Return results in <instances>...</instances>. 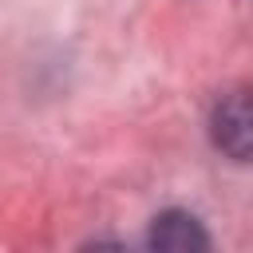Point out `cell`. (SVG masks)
<instances>
[{
	"mask_svg": "<svg viewBox=\"0 0 253 253\" xmlns=\"http://www.w3.org/2000/svg\"><path fill=\"white\" fill-rule=\"evenodd\" d=\"M154 249H206L210 245V233L202 229V221L186 210H166L154 217L150 225V237H146Z\"/></svg>",
	"mask_w": 253,
	"mask_h": 253,
	"instance_id": "obj_2",
	"label": "cell"
},
{
	"mask_svg": "<svg viewBox=\"0 0 253 253\" xmlns=\"http://www.w3.org/2000/svg\"><path fill=\"white\" fill-rule=\"evenodd\" d=\"M210 138L225 158L253 166V87H237L213 103Z\"/></svg>",
	"mask_w": 253,
	"mask_h": 253,
	"instance_id": "obj_1",
	"label": "cell"
}]
</instances>
